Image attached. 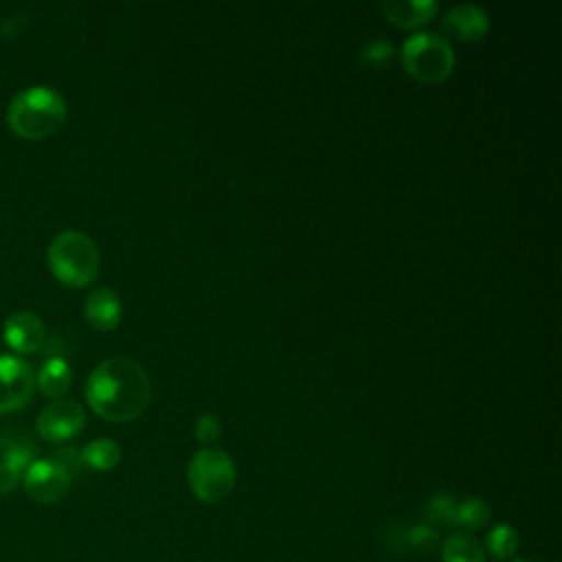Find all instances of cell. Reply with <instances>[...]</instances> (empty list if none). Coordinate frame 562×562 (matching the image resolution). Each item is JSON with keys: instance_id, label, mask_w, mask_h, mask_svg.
<instances>
[{"instance_id": "22", "label": "cell", "mask_w": 562, "mask_h": 562, "mask_svg": "<svg viewBox=\"0 0 562 562\" xmlns=\"http://www.w3.org/2000/svg\"><path fill=\"white\" fill-rule=\"evenodd\" d=\"M193 432H195L198 441H202V443H213V441H217L220 435H222V426H220L217 415H213V413H202V415L195 419V424H193Z\"/></svg>"}, {"instance_id": "21", "label": "cell", "mask_w": 562, "mask_h": 562, "mask_svg": "<svg viewBox=\"0 0 562 562\" xmlns=\"http://www.w3.org/2000/svg\"><path fill=\"white\" fill-rule=\"evenodd\" d=\"M393 57H395V48L386 40H373L360 50V61L369 68H382L391 64Z\"/></svg>"}, {"instance_id": "24", "label": "cell", "mask_w": 562, "mask_h": 562, "mask_svg": "<svg viewBox=\"0 0 562 562\" xmlns=\"http://www.w3.org/2000/svg\"><path fill=\"white\" fill-rule=\"evenodd\" d=\"M55 459L68 470V474L72 476V474H77L79 470H81V465H83V461H81V452L77 450V448H61L57 454H55Z\"/></svg>"}, {"instance_id": "11", "label": "cell", "mask_w": 562, "mask_h": 562, "mask_svg": "<svg viewBox=\"0 0 562 562\" xmlns=\"http://www.w3.org/2000/svg\"><path fill=\"white\" fill-rule=\"evenodd\" d=\"M83 314H86V321L94 329L110 331V329H114L121 323L123 305H121V299H119V294L114 290L97 288L83 301Z\"/></svg>"}, {"instance_id": "8", "label": "cell", "mask_w": 562, "mask_h": 562, "mask_svg": "<svg viewBox=\"0 0 562 562\" xmlns=\"http://www.w3.org/2000/svg\"><path fill=\"white\" fill-rule=\"evenodd\" d=\"M86 424V411L77 400H55L37 415V432L42 439L59 443L75 437Z\"/></svg>"}, {"instance_id": "2", "label": "cell", "mask_w": 562, "mask_h": 562, "mask_svg": "<svg viewBox=\"0 0 562 562\" xmlns=\"http://www.w3.org/2000/svg\"><path fill=\"white\" fill-rule=\"evenodd\" d=\"M66 119V99L50 86H29L20 90L9 108L7 123L22 138H46L61 127Z\"/></svg>"}, {"instance_id": "9", "label": "cell", "mask_w": 562, "mask_h": 562, "mask_svg": "<svg viewBox=\"0 0 562 562\" xmlns=\"http://www.w3.org/2000/svg\"><path fill=\"white\" fill-rule=\"evenodd\" d=\"M2 336H4V342H7L13 351L31 353V351H37V349L42 347L44 336H46V329H44L42 318H40L35 312H31V310H20V312L11 314V316L4 321Z\"/></svg>"}, {"instance_id": "3", "label": "cell", "mask_w": 562, "mask_h": 562, "mask_svg": "<svg viewBox=\"0 0 562 562\" xmlns=\"http://www.w3.org/2000/svg\"><path fill=\"white\" fill-rule=\"evenodd\" d=\"M48 266L53 274L70 288H83L99 274L101 255L92 237L81 231L68 228L53 237L48 244Z\"/></svg>"}, {"instance_id": "1", "label": "cell", "mask_w": 562, "mask_h": 562, "mask_svg": "<svg viewBox=\"0 0 562 562\" xmlns=\"http://www.w3.org/2000/svg\"><path fill=\"white\" fill-rule=\"evenodd\" d=\"M86 400L90 408L108 422H132L140 417L151 402L149 373L132 358H108L88 375Z\"/></svg>"}, {"instance_id": "16", "label": "cell", "mask_w": 562, "mask_h": 562, "mask_svg": "<svg viewBox=\"0 0 562 562\" xmlns=\"http://www.w3.org/2000/svg\"><path fill=\"white\" fill-rule=\"evenodd\" d=\"M490 518H492L490 505L479 496H470V498L457 503L452 525H459L468 531H476V529H483L490 522Z\"/></svg>"}, {"instance_id": "15", "label": "cell", "mask_w": 562, "mask_h": 562, "mask_svg": "<svg viewBox=\"0 0 562 562\" xmlns=\"http://www.w3.org/2000/svg\"><path fill=\"white\" fill-rule=\"evenodd\" d=\"M81 461L86 468L90 470H97V472H108L112 468L119 465L121 461V448L116 441L108 439V437H101V439H94L90 443L83 446L81 450Z\"/></svg>"}, {"instance_id": "6", "label": "cell", "mask_w": 562, "mask_h": 562, "mask_svg": "<svg viewBox=\"0 0 562 562\" xmlns=\"http://www.w3.org/2000/svg\"><path fill=\"white\" fill-rule=\"evenodd\" d=\"M70 474L57 459H35L22 476L26 496L35 503H55L70 490Z\"/></svg>"}, {"instance_id": "5", "label": "cell", "mask_w": 562, "mask_h": 562, "mask_svg": "<svg viewBox=\"0 0 562 562\" xmlns=\"http://www.w3.org/2000/svg\"><path fill=\"white\" fill-rule=\"evenodd\" d=\"M187 483L202 503H220L235 487V463L220 448H204L193 454L187 468Z\"/></svg>"}, {"instance_id": "4", "label": "cell", "mask_w": 562, "mask_h": 562, "mask_svg": "<svg viewBox=\"0 0 562 562\" xmlns=\"http://www.w3.org/2000/svg\"><path fill=\"white\" fill-rule=\"evenodd\" d=\"M404 70L422 83H439L454 68V50L450 42L437 33H413L400 50Z\"/></svg>"}, {"instance_id": "10", "label": "cell", "mask_w": 562, "mask_h": 562, "mask_svg": "<svg viewBox=\"0 0 562 562\" xmlns=\"http://www.w3.org/2000/svg\"><path fill=\"white\" fill-rule=\"evenodd\" d=\"M490 29V15L479 4H457L443 15V31L459 42H476Z\"/></svg>"}, {"instance_id": "23", "label": "cell", "mask_w": 562, "mask_h": 562, "mask_svg": "<svg viewBox=\"0 0 562 562\" xmlns=\"http://www.w3.org/2000/svg\"><path fill=\"white\" fill-rule=\"evenodd\" d=\"M22 476H24V470L0 459V494H11L20 485Z\"/></svg>"}, {"instance_id": "19", "label": "cell", "mask_w": 562, "mask_h": 562, "mask_svg": "<svg viewBox=\"0 0 562 562\" xmlns=\"http://www.w3.org/2000/svg\"><path fill=\"white\" fill-rule=\"evenodd\" d=\"M454 509H457V501L446 492H437L426 501L424 516H426L428 525H432V527L435 525H452Z\"/></svg>"}, {"instance_id": "7", "label": "cell", "mask_w": 562, "mask_h": 562, "mask_svg": "<svg viewBox=\"0 0 562 562\" xmlns=\"http://www.w3.org/2000/svg\"><path fill=\"white\" fill-rule=\"evenodd\" d=\"M35 389L33 367L11 353H0V413L22 408Z\"/></svg>"}, {"instance_id": "14", "label": "cell", "mask_w": 562, "mask_h": 562, "mask_svg": "<svg viewBox=\"0 0 562 562\" xmlns=\"http://www.w3.org/2000/svg\"><path fill=\"white\" fill-rule=\"evenodd\" d=\"M441 562H485V549L468 531H454L441 544Z\"/></svg>"}, {"instance_id": "13", "label": "cell", "mask_w": 562, "mask_h": 562, "mask_svg": "<svg viewBox=\"0 0 562 562\" xmlns=\"http://www.w3.org/2000/svg\"><path fill=\"white\" fill-rule=\"evenodd\" d=\"M35 384L46 397H61L72 384L70 364L59 356H53V358L44 360L40 371H37Z\"/></svg>"}, {"instance_id": "17", "label": "cell", "mask_w": 562, "mask_h": 562, "mask_svg": "<svg viewBox=\"0 0 562 562\" xmlns=\"http://www.w3.org/2000/svg\"><path fill=\"white\" fill-rule=\"evenodd\" d=\"M0 454H2V461L13 463L20 470H26L35 461L37 448H35V443L29 437L9 432V435H4L0 439Z\"/></svg>"}, {"instance_id": "18", "label": "cell", "mask_w": 562, "mask_h": 562, "mask_svg": "<svg viewBox=\"0 0 562 562\" xmlns=\"http://www.w3.org/2000/svg\"><path fill=\"white\" fill-rule=\"evenodd\" d=\"M520 544V538H518V531L507 525V522H501V525H494L487 536H485V549L487 553H492L496 560H509L516 549Z\"/></svg>"}, {"instance_id": "25", "label": "cell", "mask_w": 562, "mask_h": 562, "mask_svg": "<svg viewBox=\"0 0 562 562\" xmlns=\"http://www.w3.org/2000/svg\"><path fill=\"white\" fill-rule=\"evenodd\" d=\"M514 562H533V560H514Z\"/></svg>"}, {"instance_id": "12", "label": "cell", "mask_w": 562, "mask_h": 562, "mask_svg": "<svg viewBox=\"0 0 562 562\" xmlns=\"http://www.w3.org/2000/svg\"><path fill=\"white\" fill-rule=\"evenodd\" d=\"M380 9L395 26L415 29L430 22L439 4L435 0H384Z\"/></svg>"}, {"instance_id": "20", "label": "cell", "mask_w": 562, "mask_h": 562, "mask_svg": "<svg viewBox=\"0 0 562 562\" xmlns=\"http://www.w3.org/2000/svg\"><path fill=\"white\" fill-rule=\"evenodd\" d=\"M404 542L411 551L415 553H426V551H432L439 542V536H437V529L428 522H419V525H413L406 533H404Z\"/></svg>"}]
</instances>
